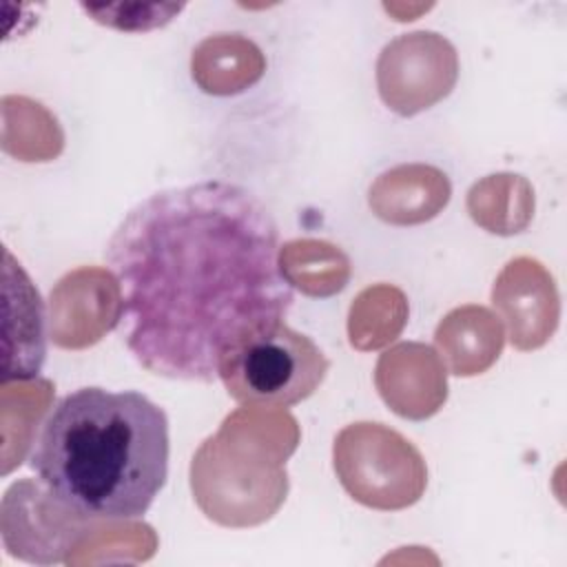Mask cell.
Here are the masks:
<instances>
[{
  "mask_svg": "<svg viewBox=\"0 0 567 567\" xmlns=\"http://www.w3.org/2000/svg\"><path fill=\"white\" fill-rule=\"evenodd\" d=\"M458 80L454 44L436 31H412L388 42L377 60V86L383 104L416 115L447 97Z\"/></svg>",
  "mask_w": 567,
  "mask_h": 567,
  "instance_id": "5b68a950",
  "label": "cell"
},
{
  "mask_svg": "<svg viewBox=\"0 0 567 567\" xmlns=\"http://www.w3.org/2000/svg\"><path fill=\"white\" fill-rule=\"evenodd\" d=\"M332 456L343 489L372 509L410 507L421 498L427 483L421 452L383 423L346 425L334 439Z\"/></svg>",
  "mask_w": 567,
  "mask_h": 567,
  "instance_id": "277c9868",
  "label": "cell"
},
{
  "mask_svg": "<svg viewBox=\"0 0 567 567\" xmlns=\"http://www.w3.org/2000/svg\"><path fill=\"white\" fill-rule=\"evenodd\" d=\"M452 186L443 171L427 164H401L370 186V208L388 224L412 226L436 217L450 202Z\"/></svg>",
  "mask_w": 567,
  "mask_h": 567,
  "instance_id": "ba28073f",
  "label": "cell"
},
{
  "mask_svg": "<svg viewBox=\"0 0 567 567\" xmlns=\"http://www.w3.org/2000/svg\"><path fill=\"white\" fill-rule=\"evenodd\" d=\"M408 319L405 295L394 286L365 288L350 306L348 334L359 350H374L399 337Z\"/></svg>",
  "mask_w": 567,
  "mask_h": 567,
  "instance_id": "7c38bea8",
  "label": "cell"
},
{
  "mask_svg": "<svg viewBox=\"0 0 567 567\" xmlns=\"http://www.w3.org/2000/svg\"><path fill=\"white\" fill-rule=\"evenodd\" d=\"M104 257L120 286L128 352L173 381H215L224 354L284 321L292 303L279 268V228L266 204L233 182L144 197Z\"/></svg>",
  "mask_w": 567,
  "mask_h": 567,
  "instance_id": "6da1fadb",
  "label": "cell"
},
{
  "mask_svg": "<svg viewBox=\"0 0 567 567\" xmlns=\"http://www.w3.org/2000/svg\"><path fill=\"white\" fill-rule=\"evenodd\" d=\"M279 268L290 286L312 297H330L350 279L348 257L332 244L297 239L279 246Z\"/></svg>",
  "mask_w": 567,
  "mask_h": 567,
  "instance_id": "8fae6325",
  "label": "cell"
},
{
  "mask_svg": "<svg viewBox=\"0 0 567 567\" xmlns=\"http://www.w3.org/2000/svg\"><path fill=\"white\" fill-rule=\"evenodd\" d=\"M374 381L383 401L405 419L432 416L447 396L445 368L423 343H399L383 352Z\"/></svg>",
  "mask_w": 567,
  "mask_h": 567,
  "instance_id": "52a82bcc",
  "label": "cell"
},
{
  "mask_svg": "<svg viewBox=\"0 0 567 567\" xmlns=\"http://www.w3.org/2000/svg\"><path fill=\"white\" fill-rule=\"evenodd\" d=\"M434 341L452 374L485 372L503 350V326L483 306L454 308L436 328Z\"/></svg>",
  "mask_w": 567,
  "mask_h": 567,
  "instance_id": "9c48e42d",
  "label": "cell"
},
{
  "mask_svg": "<svg viewBox=\"0 0 567 567\" xmlns=\"http://www.w3.org/2000/svg\"><path fill=\"white\" fill-rule=\"evenodd\" d=\"M492 303L509 326V339L518 350L543 346L556 328L558 295L547 270L529 257L509 261L494 281Z\"/></svg>",
  "mask_w": 567,
  "mask_h": 567,
  "instance_id": "8992f818",
  "label": "cell"
},
{
  "mask_svg": "<svg viewBox=\"0 0 567 567\" xmlns=\"http://www.w3.org/2000/svg\"><path fill=\"white\" fill-rule=\"evenodd\" d=\"M328 365L310 337L277 321L233 346L219 363V379L228 396L246 408L284 410L308 399Z\"/></svg>",
  "mask_w": 567,
  "mask_h": 567,
  "instance_id": "3957f363",
  "label": "cell"
},
{
  "mask_svg": "<svg viewBox=\"0 0 567 567\" xmlns=\"http://www.w3.org/2000/svg\"><path fill=\"white\" fill-rule=\"evenodd\" d=\"M95 22L117 31H151L168 24L184 4L175 2H117V4H80Z\"/></svg>",
  "mask_w": 567,
  "mask_h": 567,
  "instance_id": "4fadbf2b",
  "label": "cell"
},
{
  "mask_svg": "<svg viewBox=\"0 0 567 567\" xmlns=\"http://www.w3.org/2000/svg\"><path fill=\"white\" fill-rule=\"evenodd\" d=\"M29 465L82 518H140L168 476L166 412L135 390H73L42 423Z\"/></svg>",
  "mask_w": 567,
  "mask_h": 567,
  "instance_id": "7a4b0ae2",
  "label": "cell"
},
{
  "mask_svg": "<svg viewBox=\"0 0 567 567\" xmlns=\"http://www.w3.org/2000/svg\"><path fill=\"white\" fill-rule=\"evenodd\" d=\"M266 69L259 47L239 33H219L202 40L190 58L193 80L213 95L241 93Z\"/></svg>",
  "mask_w": 567,
  "mask_h": 567,
  "instance_id": "30bf717a",
  "label": "cell"
}]
</instances>
